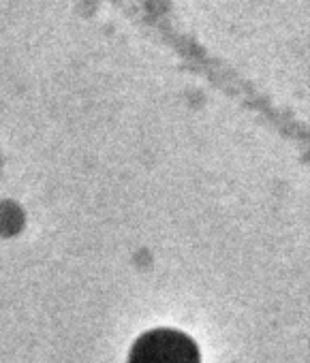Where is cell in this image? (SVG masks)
<instances>
[{
	"mask_svg": "<svg viewBox=\"0 0 310 363\" xmlns=\"http://www.w3.org/2000/svg\"><path fill=\"white\" fill-rule=\"evenodd\" d=\"M128 363H199V348L176 329H152L135 342Z\"/></svg>",
	"mask_w": 310,
	"mask_h": 363,
	"instance_id": "obj_1",
	"label": "cell"
}]
</instances>
